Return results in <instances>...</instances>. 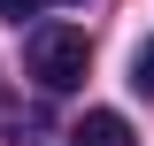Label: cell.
Returning <instances> with one entry per match:
<instances>
[{"mask_svg":"<svg viewBox=\"0 0 154 146\" xmlns=\"http://www.w3.org/2000/svg\"><path fill=\"white\" fill-rule=\"evenodd\" d=\"M23 62H31L38 92H77V85H85V69H93V46H85L77 23H38L31 46H23Z\"/></svg>","mask_w":154,"mask_h":146,"instance_id":"obj_1","label":"cell"},{"mask_svg":"<svg viewBox=\"0 0 154 146\" xmlns=\"http://www.w3.org/2000/svg\"><path fill=\"white\" fill-rule=\"evenodd\" d=\"M131 92H146V100H154V38L131 54Z\"/></svg>","mask_w":154,"mask_h":146,"instance_id":"obj_3","label":"cell"},{"mask_svg":"<svg viewBox=\"0 0 154 146\" xmlns=\"http://www.w3.org/2000/svg\"><path fill=\"white\" fill-rule=\"evenodd\" d=\"M0 16L8 23H31V16H46V0H0Z\"/></svg>","mask_w":154,"mask_h":146,"instance_id":"obj_4","label":"cell"},{"mask_svg":"<svg viewBox=\"0 0 154 146\" xmlns=\"http://www.w3.org/2000/svg\"><path fill=\"white\" fill-rule=\"evenodd\" d=\"M69 146H139V138H131V123H123L116 108H93L85 123L69 131Z\"/></svg>","mask_w":154,"mask_h":146,"instance_id":"obj_2","label":"cell"}]
</instances>
